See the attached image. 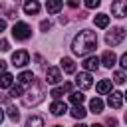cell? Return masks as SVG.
<instances>
[{
	"label": "cell",
	"mask_w": 127,
	"mask_h": 127,
	"mask_svg": "<svg viewBox=\"0 0 127 127\" xmlns=\"http://www.w3.org/2000/svg\"><path fill=\"white\" fill-rule=\"evenodd\" d=\"M12 36H14L16 40L24 42V40H28V38L32 36V28H30L26 22H16L14 28H12Z\"/></svg>",
	"instance_id": "obj_4"
},
{
	"label": "cell",
	"mask_w": 127,
	"mask_h": 127,
	"mask_svg": "<svg viewBox=\"0 0 127 127\" xmlns=\"http://www.w3.org/2000/svg\"><path fill=\"white\" fill-rule=\"evenodd\" d=\"M54 127H62V125H54Z\"/></svg>",
	"instance_id": "obj_43"
},
{
	"label": "cell",
	"mask_w": 127,
	"mask_h": 127,
	"mask_svg": "<svg viewBox=\"0 0 127 127\" xmlns=\"http://www.w3.org/2000/svg\"><path fill=\"white\" fill-rule=\"evenodd\" d=\"M46 10L50 14H58L62 10V0H46Z\"/></svg>",
	"instance_id": "obj_15"
},
{
	"label": "cell",
	"mask_w": 127,
	"mask_h": 127,
	"mask_svg": "<svg viewBox=\"0 0 127 127\" xmlns=\"http://www.w3.org/2000/svg\"><path fill=\"white\" fill-rule=\"evenodd\" d=\"M83 2H85L87 8H97V6L101 4V0H83Z\"/></svg>",
	"instance_id": "obj_29"
},
{
	"label": "cell",
	"mask_w": 127,
	"mask_h": 127,
	"mask_svg": "<svg viewBox=\"0 0 127 127\" xmlns=\"http://www.w3.org/2000/svg\"><path fill=\"white\" fill-rule=\"evenodd\" d=\"M24 12L26 14H38L40 12V4H38V0H24Z\"/></svg>",
	"instance_id": "obj_11"
},
{
	"label": "cell",
	"mask_w": 127,
	"mask_h": 127,
	"mask_svg": "<svg viewBox=\"0 0 127 127\" xmlns=\"http://www.w3.org/2000/svg\"><path fill=\"white\" fill-rule=\"evenodd\" d=\"M50 111H52V115H64V113L67 111V105H65L64 101H54V103L50 105Z\"/></svg>",
	"instance_id": "obj_13"
},
{
	"label": "cell",
	"mask_w": 127,
	"mask_h": 127,
	"mask_svg": "<svg viewBox=\"0 0 127 127\" xmlns=\"http://www.w3.org/2000/svg\"><path fill=\"white\" fill-rule=\"evenodd\" d=\"M44 95H46V85H44V81L42 79H34L32 81V87H30V91L24 95V105L26 107H34V105H38V103H42L44 101Z\"/></svg>",
	"instance_id": "obj_2"
},
{
	"label": "cell",
	"mask_w": 127,
	"mask_h": 127,
	"mask_svg": "<svg viewBox=\"0 0 127 127\" xmlns=\"http://www.w3.org/2000/svg\"><path fill=\"white\" fill-rule=\"evenodd\" d=\"M95 48H97V36H95V32H91V30H81V32L73 38V42H71V50H73V54H77V56H87V54H91Z\"/></svg>",
	"instance_id": "obj_1"
},
{
	"label": "cell",
	"mask_w": 127,
	"mask_h": 127,
	"mask_svg": "<svg viewBox=\"0 0 127 127\" xmlns=\"http://www.w3.org/2000/svg\"><path fill=\"white\" fill-rule=\"evenodd\" d=\"M121 67H123V69H127V54H123V56H121Z\"/></svg>",
	"instance_id": "obj_34"
},
{
	"label": "cell",
	"mask_w": 127,
	"mask_h": 127,
	"mask_svg": "<svg viewBox=\"0 0 127 127\" xmlns=\"http://www.w3.org/2000/svg\"><path fill=\"white\" fill-rule=\"evenodd\" d=\"M62 69H64L65 73H73V71H75V62H73L71 58H64V60H62Z\"/></svg>",
	"instance_id": "obj_17"
},
{
	"label": "cell",
	"mask_w": 127,
	"mask_h": 127,
	"mask_svg": "<svg viewBox=\"0 0 127 127\" xmlns=\"http://www.w3.org/2000/svg\"><path fill=\"white\" fill-rule=\"evenodd\" d=\"M67 6L69 8H77L79 6V0H67Z\"/></svg>",
	"instance_id": "obj_33"
},
{
	"label": "cell",
	"mask_w": 127,
	"mask_h": 127,
	"mask_svg": "<svg viewBox=\"0 0 127 127\" xmlns=\"http://www.w3.org/2000/svg\"><path fill=\"white\" fill-rule=\"evenodd\" d=\"M36 79V75L32 73V71H22L20 75H18V83L20 85H28V83H32Z\"/></svg>",
	"instance_id": "obj_16"
},
{
	"label": "cell",
	"mask_w": 127,
	"mask_h": 127,
	"mask_svg": "<svg viewBox=\"0 0 127 127\" xmlns=\"http://www.w3.org/2000/svg\"><path fill=\"white\" fill-rule=\"evenodd\" d=\"M89 111H91V113H101V111H103V101H101L99 97H93V99L89 101Z\"/></svg>",
	"instance_id": "obj_18"
},
{
	"label": "cell",
	"mask_w": 127,
	"mask_h": 127,
	"mask_svg": "<svg viewBox=\"0 0 127 127\" xmlns=\"http://www.w3.org/2000/svg\"><path fill=\"white\" fill-rule=\"evenodd\" d=\"M111 14L115 18H127V0H113Z\"/></svg>",
	"instance_id": "obj_7"
},
{
	"label": "cell",
	"mask_w": 127,
	"mask_h": 127,
	"mask_svg": "<svg viewBox=\"0 0 127 127\" xmlns=\"http://www.w3.org/2000/svg\"><path fill=\"white\" fill-rule=\"evenodd\" d=\"M20 95H24V85H20V83L12 85L10 87V97H20Z\"/></svg>",
	"instance_id": "obj_25"
},
{
	"label": "cell",
	"mask_w": 127,
	"mask_h": 127,
	"mask_svg": "<svg viewBox=\"0 0 127 127\" xmlns=\"http://www.w3.org/2000/svg\"><path fill=\"white\" fill-rule=\"evenodd\" d=\"M4 121V111H2V107H0V123Z\"/></svg>",
	"instance_id": "obj_38"
},
{
	"label": "cell",
	"mask_w": 127,
	"mask_h": 127,
	"mask_svg": "<svg viewBox=\"0 0 127 127\" xmlns=\"http://www.w3.org/2000/svg\"><path fill=\"white\" fill-rule=\"evenodd\" d=\"M18 6H20V0H0V14H4L6 18H16Z\"/></svg>",
	"instance_id": "obj_3"
},
{
	"label": "cell",
	"mask_w": 127,
	"mask_h": 127,
	"mask_svg": "<svg viewBox=\"0 0 127 127\" xmlns=\"http://www.w3.org/2000/svg\"><path fill=\"white\" fill-rule=\"evenodd\" d=\"M75 83H77V87H79V89H89V87L93 85V81H91V73H89V71L77 73V77H75Z\"/></svg>",
	"instance_id": "obj_9"
},
{
	"label": "cell",
	"mask_w": 127,
	"mask_h": 127,
	"mask_svg": "<svg viewBox=\"0 0 127 127\" xmlns=\"http://www.w3.org/2000/svg\"><path fill=\"white\" fill-rule=\"evenodd\" d=\"M111 91V79H101L97 83V93H109Z\"/></svg>",
	"instance_id": "obj_22"
},
{
	"label": "cell",
	"mask_w": 127,
	"mask_h": 127,
	"mask_svg": "<svg viewBox=\"0 0 127 127\" xmlns=\"http://www.w3.org/2000/svg\"><path fill=\"white\" fill-rule=\"evenodd\" d=\"M8 50H10L8 40H0V52H8Z\"/></svg>",
	"instance_id": "obj_30"
},
{
	"label": "cell",
	"mask_w": 127,
	"mask_h": 127,
	"mask_svg": "<svg viewBox=\"0 0 127 127\" xmlns=\"http://www.w3.org/2000/svg\"><path fill=\"white\" fill-rule=\"evenodd\" d=\"M125 123H127V113H125Z\"/></svg>",
	"instance_id": "obj_40"
},
{
	"label": "cell",
	"mask_w": 127,
	"mask_h": 127,
	"mask_svg": "<svg viewBox=\"0 0 127 127\" xmlns=\"http://www.w3.org/2000/svg\"><path fill=\"white\" fill-rule=\"evenodd\" d=\"M105 123H107V127H117V119L115 117H107Z\"/></svg>",
	"instance_id": "obj_32"
},
{
	"label": "cell",
	"mask_w": 127,
	"mask_h": 127,
	"mask_svg": "<svg viewBox=\"0 0 127 127\" xmlns=\"http://www.w3.org/2000/svg\"><path fill=\"white\" fill-rule=\"evenodd\" d=\"M83 99H85V95H83L81 91H73V93H69V101H71L73 105H81Z\"/></svg>",
	"instance_id": "obj_23"
},
{
	"label": "cell",
	"mask_w": 127,
	"mask_h": 127,
	"mask_svg": "<svg viewBox=\"0 0 127 127\" xmlns=\"http://www.w3.org/2000/svg\"><path fill=\"white\" fill-rule=\"evenodd\" d=\"M50 28H52V24H50V22H48V20H44V22H42V24H40V30H42V32H48V30H50Z\"/></svg>",
	"instance_id": "obj_31"
},
{
	"label": "cell",
	"mask_w": 127,
	"mask_h": 127,
	"mask_svg": "<svg viewBox=\"0 0 127 127\" xmlns=\"http://www.w3.org/2000/svg\"><path fill=\"white\" fill-rule=\"evenodd\" d=\"M4 30H6V20L0 18V32H4Z\"/></svg>",
	"instance_id": "obj_36"
},
{
	"label": "cell",
	"mask_w": 127,
	"mask_h": 127,
	"mask_svg": "<svg viewBox=\"0 0 127 127\" xmlns=\"http://www.w3.org/2000/svg\"><path fill=\"white\" fill-rule=\"evenodd\" d=\"M75 127H85V125H75Z\"/></svg>",
	"instance_id": "obj_42"
},
{
	"label": "cell",
	"mask_w": 127,
	"mask_h": 127,
	"mask_svg": "<svg viewBox=\"0 0 127 127\" xmlns=\"http://www.w3.org/2000/svg\"><path fill=\"white\" fill-rule=\"evenodd\" d=\"M4 71H6V62L0 60V73H4Z\"/></svg>",
	"instance_id": "obj_35"
},
{
	"label": "cell",
	"mask_w": 127,
	"mask_h": 127,
	"mask_svg": "<svg viewBox=\"0 0 127 127\" xmlns=\"http://www.w3.org/2000/svg\"><path fill=\"white\" fill-rule=\"evenodd\" d=\"M64 91H71V83H64Z\"/></svg>",
	"instance_id": "obj_37"
},
{
	"label": "cell",
	"mask_w": 127,
	"mask_h": 127,
	"mask_svg": "<svg viewBox=\"0 0 127 127\" xmlns=\"http://www.w3.org/2000/svg\"><path fill=\"white\" fill-rule=\"evenodd\" d=\"M12 81H14V75H12V73H6V71H4V73L0 75V87H2V89L12 87Z\"/></svg>",
	"instance_id": "obj_20"
},
{
	"label": "cell",
	"mask_w": 127,
	"mask_h": 127,
	"mask_svg": "<svg viewBox=\"0 0 127 127\" xmlns=\"http://www.w3.org/2000/svg\"><path fill=\"white\" fill-rule=\"evenodd\" d=\"M107 103H109V107L119 109V107L123 105V93H121V91H111L109 97H107Z\"/></svg>",
	"instance_id": "obj_10"
},
{
	"label": "cell",
	"mask_w": 127,
	"mask_h": 127,
	"mask_svg": "<svg viewBox=\"0 0 127 127\" xmlns=\"http://www.w3.org/2000/svg\"><path fill=\"white\" fill-rule=\"evenodd\" d=\"M46 81L48 83H52V85H56V83H60L62 81V71H60V67H48L46 69Z\"/></svg>",
	"instance_id": "obj_8"
},
{
	"label": "cell",
	"mask_w": 127,
	"mask_h": 127,
	"mask_svg": "<svg viewBox=\"0 0 127 127\" xmlns=\"http://www.w3.org/2000/svg\"><path fill=\"white\" fill-rule=\"evenodd\" d=\"M123 97H125V99H127V93H123Z\"/></svg>",
	"instance_id": "obj_41"
},
{
	"label": "cell",
	"mask_w": 127,
	"mask_h": 127,
	"mask_svg": "<svg viewBox=\"0 0 127 127\" xmlns=\"http://www.w3.org/2000/svg\"><path fill=\"white\" fill-rule=\"evenodd\" d=\"M26 127H44V119L40 115H32V117H28Z\"/></svg>",
	"instance_id": "obj_21"
},
{
	"label": "cell",
	"mask_w": 127,
	"mask_h": 127,
	"mask_svg": "<svg viewBox=\"0 0 127 127\" xmlns=\"http://www.w3.org/2000/svg\"><path fill=\"white\" fill-rule=\"evenodd\" d=\"M115 60H117V58H115V54H113V52H109V50H107V52H103V56H101V64H103L105 67H113V65H115Z\"/></svg>",
	"instance_id": "obj_14"
},
{
	"label": "cell",
	"mask_w": 127,
	"mask_h": 127,
	"mask_svg": "<svg viewBox=\"0 0 127 127\" xmlns=\"http://www.w3.org/2000/svg\"><path fill=\"white\" fill-rule=\"evenodd\" d=\"M93 22H95L97 28H107V26H109V16H107V14H97V16L93 18Z\"/></svg>",
	"instance_id": "obj_19"
},
{
	"label": "cell",
	"mask_w": 127,
	"mask_h": 127,
	"mask_svg": "<svg viewBox=\"0 0 127 127\" xmlns=\"http://www.w3.org/2000/svg\"><path fill=\"white\" fill-rule=\"evenodd\" d=\"M54 99H60L62 95H64V87H56V89H52V93H50Z\"/></svg>",
	"instance_id": "obj_28"
},
{
	"label": "cell",
	"mask_w": 127,
	"mask_h": 127,
	"mask_svg": "<svg viewBox=\"0 0 127 127\" xmlns=\"http://www.w3.org/2000/svg\"><path fill=\"white\" fill-rule=\"evenodd\" d=\"M8 117H10L12 121H18V119H20V111H18L14 105H10V107H8Z\"/></svg>",
	"instance_id": "obj_26"
},
{
	"label": "cell",
	"mask_w": 127,
	"mask_h": 127,
	"mask_svg": "<svg viewBox=\"0 0 127 127\" xmlns=\"http://www.w3.org/2000/svg\"><path fill=\"white\" fill-rule=\"evenodd\" d=\"M125 79H127V77H125V73H123V71H115V73H113V81H115L117 85L125 83Z\"/></svg>",
	"instance_id": "obj_27"
},
{
	"label": "cell",
	"mask_w": 127,
	"mask_h": 127,
	"mask_svg": "<svg viewBox=\"0 0 127 127\" xmlns=\"http://www.w3.org/2000/svg\"><path fill=\"white\" fill-rule=\"evenodd\" d=\"M26 64H30V54H28L26 50H18V52L12 54V65H16V67H24Z\"/></svg>",
	"instance_id": "obj_6"
},
{
	"label": "cell",
	"mask_w": 127,
	"mask_h": 127,
	"mask_svg": "<svg viewBox=\"0 0 127 127\" xmlns=\"http://www.w3.org/2000/svg\"><path fill=\"white\" fill-rule=\"evenodd\" d=\"M83 67H85L87 71H95V69L99 67V58H95V56L85 58V60H83Z\"/></svg>",
	"instance_id": "obj_12"
},
{
	"label": "cell",
	"mask_w": 127,
	"mask_h": 127,
	"mask_svg": "<svg viewBox=\"0 0 127 127\" xmlns=\"http://www.w3.org/2000/svg\"><path fill=\"white\" fill-rule=\"evenodd\" d=\"M85 113H87V111H85L81 105H75V107L71 109V117H73V119H83V117H85Z\"/></svg>",
	"instance_id": "obj_24"
},
{
	"label": "cell",
	"mask_w": 127,
	"mask_h": 127,
	"mask_svg": "<svg viewBox=\"0 0 127 127\" xmlns=\"http://www.w3.org/2000/svg\"><path fill=\"white\" fill-rule=\"evenodd\" d=\"M91 127H103V125H91Z\"/></svg>",
	"instance_id": "obj_39"
},
{
	"label": "cell",
	"mask_w": 127,
	"mask_h": 127,
	"mask_svg": "<svg viewBox=\"0 0 127 127\" xmlns=\"http://www.w3.org/2000/svg\"><path fill=\"white\" fill-rule=\"evenodd\" d=\"M125 28H111L109 32H107V36H105V42H107V46H117V44H121L123 40H125Z\"/></svg>",
	"instance_id": "obj_5"
}]
</instances>
